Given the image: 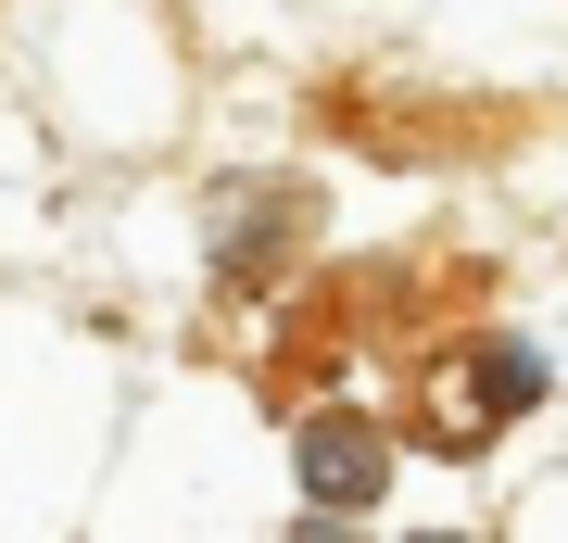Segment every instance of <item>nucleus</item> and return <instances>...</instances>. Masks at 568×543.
<instances>
[{"mask_svg":"<svg viewBox=\"0 0 568 543\" xmlns=\"http://www.w3.org/2000/svg\"><path fill=\"white\" fill-rule=\"evenodd\" d=\"M316 493H366V481H379V467H366V455H379V443H366V430H316Z\"/></svg>","mask_w":568,"mask_h":543,"instance_id":"1","label":"nucleus"}]
</instances>
